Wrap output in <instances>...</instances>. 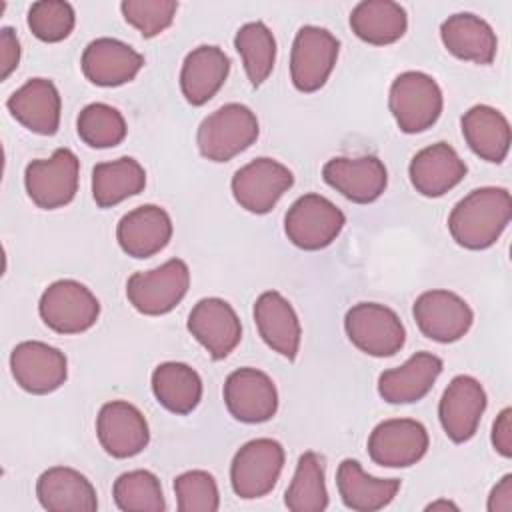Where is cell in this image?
Segmentation results:
<instances>
[{"label": "cell", "mask_w": 512, "mask_h": 512, "mask_svg": "<svg viewBox=\"0 0 512 512\" xmlns=\"http://www.w3.org/2000/svg\"><path fill=\"white\" fill-rule=\"evenodd\" d=\"M512 218V198L506 188L484 186L464 196L448 216L454 242L466 250L490 248Z\"/></svg>", "instance_id": "cell-1"}, {"label": "cell", "mask_w": 512, "mask_h": 512, "mask_svg": "<svg viewBox=\"0 0 512 512\" xmlns=\"http://www.w3.org/2000/svg\"><path fill=\"white\" fill-rule=\"evenodd\" d=\"M260 134L256 114L238 102H230L208 114L196 134L200 154L210 162H228L250 148Z\"/></svg>", "instance_id": "cell-2"}, {"label": "cell", "mask_w": 512, "mask_h": 512, "mask_svg": "<svg viewBox=\"0 0 512 512\" xmlns=\"http://www.w3.org/2000/svg\"><path fill=\"white\" fill-rule=\"evenodd\" d=\"M390 112L404 134H418L436 124L442 114V90L424 72L408 70L396 76L388 96Z\"/></svg>", "instance_id": "cell-3"}, {"label": "cell", "mask_w": 512, "mask_h": 512, "mask_svg": "<svg viewBox=\"0 0 512 512\" xmlns=\"http://www.w3.org/2000/svg\"><path fill=\"white\" fill-rule=\"evenodd\" d=\"M188 286V264L180 258H172L152 270L132 274L126 282V296L140 314L162 316L182 302Z\"/></svg>", "instance_id": "cell-4"}, {"label": "cell", "mask_w": 512, "mask_h": 512, "mask_svg": "<svg viewBox=\"0 0 512 512\" xmlns=\"http://www.w3.org/2000/svg\"><path fill=\"white\" fill-rule=\"evenodd\" d=\"M350 342L374 358L394 356L406 342V330L398 314L378 302L354 304L344 316Z\"/></svg>", "instance_id": "cell-5"}, {"label": "cell", "mask_w": 512, "mask_h": 512, "mask_svg": "<svg viewBox=\"0 0 512 512\" xmlns=\"http://www.w3.org/2000/svg\"><path fill=\"white\" fill-rule=\"evenodd\" d=\"M344 224V212L320 194L300 196L284 216V232L288 240L308 252L330 246Z\"/></svg>", "instance_id": "cell-6"}, {"label": "cell", "mask_w": 512, "mask_h": 512, "mask_svg": "<svg viewBox=\"0 0 512 512\" xmlns=\"http://www.w3.org/2000/svg\"><path fill=\"white\" fill-rule=\"evenodd\" d=\"M284 468V448L272 438H256L240 446L230 464V482L236 496L254 500L270 494Z\"/></svg>", "instance_id": "cell-7"}, {"label": "cell", "mask_w": 512, "mask_h": 512, "mask_svg": "<svg viewBox=\"0 0 512 512\" xmlns=\"http://www.w3.org/2000/svg\"><path fill=\"white\" fill-rule=\"evenodd\" d=\"M80 160L70 148H58L50 158L32 160L24 170L30 200L44 210L70 204L78 192Z\"/></svg>", "instance_id": "cell-8"}, {"label": "cell", "mask_w": 512, "mask_h": 512, "mask_svg": "<svg viewBox=\"0 0 512 512\" xmlns=\"http://www.w3.org/2000/svg\"><path fill=\"white\" fill-rule=\"evenodd\" d=\"M38 312L50 330L58 334H80L96 324L100 302L84 284L56 280L42 292Z\"/></svg>", "instance_id": "cell-9"}, {"label": "cell", "mask_w": 512, "mask_h": 512, "mask_svg": "<svg viewBox=\"0 0 512 512\" xmlns=\"http://www.w3.org/2000/svg\"><path fill=\"white\" fill-rule=\"evenodd\" d=\"M340 42L326 28L302 26L296 32L290 54V78L296 90H320L334 70Z\"/></svg>", "instance_id": "cell-10"}, {"label": "cell", "mask_w": 512, "mask_h": 512, "mask_svg": "<svg viewBox=\"0 0 512 512\" xmlns=\"http://www.w3.org/2000/svg\"><path fill=\"white\" fill-rule=\"evenodd\" d=\"M294 184V174L272 158H256L232 176L234 200L252 214H268Z\"/></svg>", "instance_id": "cell-11"}, {"label": "cell", "mask_w": 512, "mask_h": 512, "mask_svg": "<svg viewBox=\"0 0 512 512\" xmlns=\"http://www.w3.org/2000/svg\"><path fill=\"white\" fill-rule=\"evenodd\" d=\"M420 332L440 344L460 340L474 322V312L464 298L450 290L422 292L412 308Z\"/></svg>", "instance_id": "cell-12"}, {"label": "cell", "mask_w": 512, "mask_h": 512, "mask_svg": "<svg viewBox=\"0 0 512 512\" xmlns=\"http://www.w3.org/2000/svg\"><path fill=\"white\" fill-rule=\"evenodd\" d=\"M428 444L424 424L412 418H392L370 432L368 454L378 466L408 468L424 458Z\"/></svg>", "instance_id": "cell-13"}, {"label": "cell", "mask_w": 512, "mask_h": 512, "mask_svg": "<svg viewBox=\"0 0 512 512\" xmlns=\"http://www.w3.org/2000/svg\"><path fill=\"white\" fill-rule=\"evenodd\" d=\"M10 370L22 390L30 394H50L66 382L68 360L64 352L46 342L26 340L12 350Z\"/></svg>", "instance_id": "cell-14"}, {"label": "cell", "mask_w": 512, "mask_h": 512, "mask_svg": "<svg viewBox=\"0 0 512 512\" xmlns=\"http://www.w3.org/2000/svg\"><path fill=\"white\" fill-rule=\"evenodd\" d=\"M224 404L236 420L260 424L274 418L278 410V392L266 372L238 368L224 382Z\"/></svg>", "instance_id": "cell-15"}, {"label": "cell", "mask_w": 512, "mask_h": 512, "mask_svg": "<svg viewBox=\"0 0 512 512\" xmlns=\"http://www.w3.org/2000/svg\"><path fill=\"white\" fill-rule=\"evenodd\" d=\"M484 410L486 392L482 384L474 376L460 374L446 386L438 404V418L446 436L462 444L476 434Z\"/></svg>", "instance_id": "cell-16"}, {"label": "cell", "mask_w": 512, "mask_h": 512, "mask_svg": "<svg viewBox=\"0 0 512 512\" xmlns=\"http://www.w3.org/2000/svg\"><path fill=\"white\" fill-rule=\"evenodd\" d=\"M96 436L114 458H132L150 442L144 414L126 400L106 402L96 418Z\"/></svg>", "instance_id": "cell-17"}, {"label": "cell", "mask_w": 512, "mask_h": 512, "mask_svg": "<svg viewBox=\"0 0 512 512\" xmlns=\"http://www.w3.org/2000/svg\"><path fill=\"white\" fill-rule=\"evenodd\" d=\"M186 326L214 360L226 358L242 338V324L236 310L226 300L214 296L194 304Z\"/></svg>", "instance_id": "cell-18"}, {"label": "cell", "mask_w": 512, "mask_h": 512, "mask_svg": "<svg viewBox=\"0 0 512 512\" xmlns=\"http://www.w3.org/2000/svg\"><path fill=\"white\" fill-rule=\"evenodd\" d=\"M322 178L328 186L356 204H370L378 200L388 184V172L380 158L338 156L324 164Z\"/></svg>", "instance_id": "cell-19"}, {"label": "cell", "mask_w": 512, "mask_h": 512, "mask_svg": "<svg viewBox=\"0 0 512 512\" xmlns=\"http://www.w3.org/2000/svg\"><path fill=\"white\" fill-rule=\"evenodd\" d=\"M80 66L92 84L114 88L136 78L144 56L116 38H96L84 48Z\"/></svg>", "instance_id": "cell-20"}, {"label": "cell", "mask_w": 512, "mask_h": 512, "mask_svg": "<svg viewBox=\"0 0 512 512\" xmlns=\"http://www.w3.org/2000/svg\"><path fill=\"white\" fill-rule=\"evenodd\" d=\"M120 248L132 258H150L164 250L172 238V220L156 204H144L124 214L116 228Z\"/></svg>", "instance_id": "cell-21"}, {"label": "cell", "mask_w": 512, "mask_h": 512, "mask_svg": "<svg viewBox=\"0 0 512 512\" xmlns=\"http://www.w3.org/2000/svg\"><path fill=\"white\" fill-rule=\"evenodd\" d=\"M466 172L464 160L446 142H436L416 152L408 168L412 186L426 198L444 196L464 180Z\"/></svg>", "instance_id": "cell-22"}, {"label": "cell", "mask_w": 512, "mask_h": 512, "mask_svg": "<svg viewBox=\"0 0 512 512\" xmlns=\"http://www.w3.org/2000/svg\"><path fill=\"white\" fill-rule=\"evenodd\" d=\"M10 114L30 132L52 136L60 126L62 100L52 80L30 78L6 102Z\"/></svg>", "instance_id": "cell-23"}, {"label": "cell", "mask_w": 512, "mask_h": 512, "mask_svg": "<svg viewBox=\"0 0 512 512\" xmlns=\"http://www.w3.org/2000/svg\"><path fill=\"white\" fill-rule=\"evenodd\" d=\"M254 322L262 340L274 352L288 360L298 356L302 328L292 304L280 292L268 290L256 298Z\"/></svg>", "instance_id": "cell-24"}, {"label": "cell", "mask_w": 512, "mask_h": 512, "mask_svg": "<svg viewBox=\"0 0 512 512\" xmlns=\"http://www.w3.org/2000/svg\"><path fill=\"white\" fill-rule=\"evenodd\" d=\"M442 360L432 352H416L402 366L384 370L378 378V394L388 404H412L422 400L442 372Z\"/></svg>", "instance_id": "cell-25"}, {"label": "cell", "mask_w": 512, "mask_h": 512, "mask_svg": "<svg viewBox=\"0 0 512 512\" xmlns=\"http://www.w3.org/2000/svg\"><path fill=\"white\" fill-rule=\"evenodd\" d=\"M36 496L48 512H94L96 490L90 480L74 468L52 466L36 480Z\"/></svg>", "instance_id": "cell-26"}, {"label": "cell", "mask_w": 512, "mask_h": 512, "mask_svg": "<svg viewBox=\"0 0 512 512\" xmlns=\"http://www.w3.org/2000/svg\"><path fill=\"white\" fill-rule=\"evenodd\" d=\"M440 38L452 56L474 64H490L498 52V38L492 26L470 12L448 16L440 26Z\"/></svg>", "instance_id": "cell-27"}, {"label": "cell", "mask_w": 512, "mask_h": 512, "mask_svg": "<svg viewBox=\"0 0 512 512\" xmlns=\"http://www.w3.org/2000/svg\"><path fill=\"white\" fill-rule=\"evenodd\" d=\"M230 72V58L218 46H198L184 58L180 88L192 106H202L216 96Z\"/></svg>", "instance_id": "cell-28"}, {"label": "cell", "mask_w": 512, "mask_h": 512, "mask_svg": "<svg viewBox=\"0 0 512 512\" xmlns=\"http://www.w3.org/2000/svg\"><path fill=\"white\" fill-rule=\"evenodd\" d=\"M338 494L346 508L376 512L388 506L400 490L398 478H374L364 472L358 460L346 458L336 470Z\"/></svg>", "instance_id": "cell-29"}, {"label": "cell", "mask_w": 512, "mask_h": 512, "mask_svg": "<svg viewBox=\"0 0 512 512\" xmlns=\"http://www.w3.org/2000/svg\"><path fill=\"white\" fill-rule=\"evenodd\" d=\"M462 136L468 148L486 162L500 164L510 148L506 116L486 104H476L462 116Z\"/></svg>", "instance_id": "cell-30"}, {"label": "cell", "mask_w": 512, "mask_h": 512, "mask_svg": "<svg viewBox=\"0 0 512 512\" xmlns=\"http://www.w3.org/2000/svg\"><path fill=\"white\" fill-rule=\"evenodd\" d=\"M352 32L374 46L394 44L406 34V10L392 0H364L350 12Z\"/></svg>", "instance_id": "cell-31"}, {"label": "cell", "mask_w": 512, "mask_h": 512, "mask_svg": "<svg viewBox=\"0 0 512 512\" xmlns=\"http://www.w3.org/2000/svg\"><path fill=\"white\" fill-rule=\"evenodd\" d=\"M152 392L168 412L190 414L200 404L202 380L184 362H164L152 372Z\"/></svg>", "instance_id": "cell-32"}, {"label": "cell", "mask_w": 512, "mask_h": 512, "mask_svg": "<svg viewBox=\"0 0 512 512\" xmlns=\"http://www.w3.org/2000/svg\"><path fill=\"white\" fill-rule=\"evenodd\" d=\"M146 186V172L138 160L122 156L100 162L92 170V196L100 208H112L126 198L140 194Z\"/></svg>", "instance_id": "cell-33"}, {"label": "cell", "mask_w": 512, "mask_h": 512, "mask_svg": "<svg viewBox=\"0 0 512 512\" xmlns=\"http://www.w3.org/2000/svg\"><path fill=\"white\" fill-rule=\"evenodd\" d=\"M284 504L292 512H322L328 508L324 458L320 454L304 452L298 458L292 482L284 494Z\"/></svg>", "instance_id": "cell-34"}, {"label": "cell", "mask_w": 512, "mask_h": 512, "mask_svg": "<svg viewBox=\"0 0 512 512\" xmlns=\"http://www.w3.org/2000/svg\"><path fill=\"white\" fill-rule=\"evenodd\" d=\"M234 48L242 56L246 76L252 86H260L274 68L276 40L264 22H248L238 28Z\"/></svg>", "instance_id": "cell-35"}, {"label": "cell", "mask_w": 512, "mask_h": 512, "mask_svg": "<svg viewBox=\"0 0 512 512\" xmlns=\"http://www.w3.org/2000/svg\"><path fill=\"white\" fill-rule=\"evenodd\" d=\"M114 502L124 512H162L166 508L162 484L148 470H130L116 478Z\"/></svg>", "instance_id": "cell-36"}, {"label": "cell", "mask_w": 512, "mask_h": 512, "mask_svg": "<svg viewBox=\"0 0 512 512\" xmlns=\"http://www.w3.org/2000/svg\"><path fill=\"white\" fill-rule=\"evenodd\" d=\"M78 136L90 148H114L126 138V120L110 104L94 102L80 110L76 120Z\"/></svg>", "instance_id": "cell-37"}, {"label": "cell", "mask_w": 512, "mask_h": 512, "mask_svg": "<svg viewBox=\"0 0 512 512\" xmlns=\"http://www.w3.org/2000/svg\"><path fill=\"white\" fill-rule=\"evenodd\" d=\"M74 24V8L64 0H40L28 10V28L42 42H60L68 38Z\"/></svg>", "instance_id": "cell-38"}, {"label": "cell", "mask_w": 512, "mask_h": 512, "mask_svg": "<svg viewBox=\"0 0 512 512\" xmlns=\"http://www.w3.org/2000/svg\"><path fill=\"white\" fill-rule=\"evenodd\" d=\"M180 512H216L220 508L218 484L206 470H188L174 480Z\"/></svg>", "instance_id": "cell-39"}, {"label": "cell", "mask_w": 512, "mask_h": 512, "mask_svg": "<svg viewBox=\"0 0 512 512\" xmlns=\"http://www.w3.org/2000/svg\"><path fill=\"white\" fill-rule=\"evenodd\" d=\"M122 16L128 24H132L144 38L158 36L164 32L178 10V2L174 0H124L120 4Z\"/></svg>", "instance_id": "cell-40"}, {"label": "cell", "mask_w": 512, "mask_h": 512, "mask_svg": "<svg viewBox=\"0 0 512 512\" xmlns=\"http://www.w3.org/2000/svg\"><path fill=\"white\" fill-rule=\"evenodd\" d=\"M18 62H20V42H18V36L12 28L4 26L0 30V78L6 80L16 68H18Z\"/></svg>", "instance_id": "cell-41"}, {"label": "cell", "mask_w": 512, "mask_h": 512, "mask_svg": "<svg viewBox=\"0 0 512 512\" xmlns=\"http://www.w3.org/2000/svg\"><path fill=\"white\" fill-rule=\"evenodd\" d=\"M492 446L500 456L504 458L512 456V410L510 408H504L494 420Z\"/></svg>", "instance_id": "cell-42"}, {"label": "cell", "mask_w": 512, "mask_h": 512, "mask_svg": "<svg viewBox=\"0 0 512 512\" xmlns=\"http://www.w3.org/2000/svg\"><path fill=\"white\" fill-rule=\"evenodd\" d=\"M488 512H512V474H506L488 496Z\"/></svg>", "instance_id": "cell-43"}, {"label": "cell", "mask_w": 512, "mask_h": 512, "mask_svg": "<svg viewBox=\"0 0 512 512\" xmlns=\"http://www.w3.org/2000/svg\"><path fill=\"white\" fill-rule=\"evenodd\" d=\"M426 510H458V506L456 504H452L450 500H436V502H432V504H428L426 506Z\"/></svg>", "instance_id": "cell-44"}]
</instances>
